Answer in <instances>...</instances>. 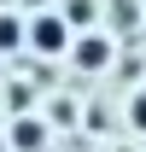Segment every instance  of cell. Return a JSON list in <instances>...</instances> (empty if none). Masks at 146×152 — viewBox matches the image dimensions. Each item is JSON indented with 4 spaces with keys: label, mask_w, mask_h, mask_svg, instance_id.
I'll use <instances>...</instances> for the list:
<instances>
[{
    "label": "cell",
    "mask_w": 146,
    "mask_h": 152,
    "mask_svg": "<svg viewBox=\"0 0 146 152\" xmlns=\"http://www.w3.org/2000/svg\"><path fill=\"white\" fill-rule=\"evenodd\" d=\"M0 47H18V23L12 18H0Z\"/></svg>",
    "instance_id": "277c9868"
},
{
    "label": "cell",
    "mask_w": 146,
    "mask_h": 152,
    "mask_svg": "<svg viewBox=\"0 0 146 152\" xmlns=\"http://www.w3.org/2000/svg\"><path fill=\"white\" fill-rule=\"evenodd\" d=\"M76 58H82V64H88V70H93V64H105V41H76Z\"/></svg>",
    "instance_id": "7a4b0ae2"
},
{
    "label": "cell",
    "mask_w": 146,
    "mask_h": 152,
    "mask_svg": "<svg viewBox=\"0 0 146 152\" xmlns=\"http://www.w3.org/2000/svg\"><path fill=\"white\" fill-rule=\"evenodd\" d=\"M134 129H146V94L134 99Z\"/></svg>",
    "instance_id": "5b68a950"
},
{
    "label": "cell",
    "mask_w": 146,
    "mask_h": 152,
    "mask_svg": "<svg viewBox=\"0 0 146 152\" xmlns=\"http://www.w3.org/2000/svg\"><path fill=\"white\" fill-rule=\"evenodd\" d=\"M35 47L58 53V47H64V23H58V18H41V23H35Z\"/></svg>",
    "instance_id": "6da1fadb"
},
{
    "label": "cell",
    "mask_w": 146,
    "mask_h": 152,
    "mask_svg": "<svg viewBox=\"0 0 146 152\" xmlns=\"http://www.w3.org/2000/svg\"><path fill=\"white\" fill-rule=\"evenodd\" d=\"M12 140H18L23 152H35V146H41V123H18V134H12Z\"/></svg>",
    "instance_id": "3957f363"
}]
</instances>
